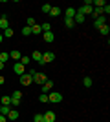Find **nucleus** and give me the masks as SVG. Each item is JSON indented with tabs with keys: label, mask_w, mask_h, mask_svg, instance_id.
Returning a JSON list of instances; mask_svg holds the SVG:
<instances>
[{
	"label": "nucleus",
	"mask_w": 110,
	"mask_h": 122,
	"mask_svg": "<svg viewBox=\"0 0 110 122\" xmlns=\"http://www.w3.org/2000/svg\"><path fill=\"white\" fill-rule=\"evenodd\" d=\"M31 76H33V82H37V84H44V82L48 80V76L44 75V73H35V71H31Z\"/></svg>",
	"instance_id": "1"
},
{
	"label": "nucleus",
	"mask_w": 110,
	"mask_h": 122,
	"mask_svg": "<svg viewBox=\"0 0 110 122\" xmlns=\"http://www.w3.org/2000/svg\"><path fill=\"white\" fill-rule=\"evenodd\" d=\"M20 98H22V93L20 91H13V95H11V107L18 106V104H20Z\"/></svg>",
	"instance_id": "2"
},
{
	"label": "nucleus",
	"mask_w": 110,
	"mask_h": 122,
	"mask_svg": "<svg viewBox=\"0 0 110 122\" xmlns=\"http://www.w3.org/2000/svg\"><path fill=\"white\" fill-rule=\"evenodd\" d=\"M55 60V55H53L52 51H48V53H42V66H46V64H50V62H53Z\"/></svg>",
	"instance_id": "3"
},
{
	"label": "nucleus",
	"mask_w": 110,
	"mask_h": 122,
	"mask_svg": "<svg viewBox=\"0 0 110 122\" xmlns=\"http://www.w3.org/2000/svg\"><path fill=\"white\" fill-rule=\"evenodd\" d=\"M48 102L59 104V102H63V95H61V93H50V95H48Z\"/></svg>",
	"instance_id": "4"
},
{
	"label": "nucleus",
	"mask_w": 110,
	"mask_h": 122,
	"mask_svg": "<svg viewBox=\"0 0 110 122\" xmlns=\"http://www.w3.org/2000/svg\"><path fill=\"white\" fill-rule=\"evenodd\" d=\"M31 82H33L31 73H24V75H20V84H22V86H29Z\"/></svg>",
	"instance_id": "5"
},
{
	"label": "nucleus",
	"mask_w": 110,
	"mask_h": 122,
	"mask_svg": "<svg viewBox=\"0 0 110 122\" xmlns=\"http://www.w3.org/2000/svg\"><path fill=\"white\" fill-rule=\"evenodd\" d=\"M75 11H79V13H83V15H92V11H94V7H92V5H81V7H77Z\"/></svg>",
	"instance_id": "6"
},
{
	"label": "nucleus",
	"mask_w": 110,
	"mask_h": 122,
	"mask_svg": "<svg viewBox=\"0 0 110 122\" xmlns=\"http://www.w3.org/2000/svg\"><path fill=\"white\" fill-rule=\"evenodd\" d=\"M13 71H15V73H17V75H18V76H20V75H24V73H26V67L22 66L20 62H17L15 66H13Z\"/></svg>",
	"instance_id": "7"
},
{
	"label": "nucleus",
	"mask_w": 110,
	"mask_h": 122,
	"mask_svg": "<svg viewBox=\"0 0 110 122\" xmlns=\"http://www.w3.org/2000/svg\"><path fill=\"white\" fill-rule=\"evenodd\" d=\"M42 117H44V122H55V118H57L53 111H46Z\"/></svg>",
	"instance_id": "8"
},
{
	"label": "nucleus",
	"mask_w": 110,
	"mask_h": 122,
	"mask_svg": "<svg viewBox=\"0 0 110 122\" xmlns=\"http://www.w3.org/2000/svg\"><path fill=\"white\" fill-rule=\"evenodd\" d=\"M42 38H44V42H48V44H50V42L55 40V35H53L52 31H46V33H42Z\"/></svg>",
	"instance_id": "9"
},
{
	"label": "nucleus",
	"mask_w": 110,
	"mask_h": 122,
	"mask_svg": "<svg viewBox=\"0 0 110 122\" xmlns=\"http://www.w3.org/2000/svg\"><path fill=\"white\" fill-rule=\"evenodd\" d=\"M9 58H13V60L18 62V60L22 58V53H20L18 49H13V51H9Z\"/></svg>",
	"instance_id": "10"
},
{
	"label": "nucleus",
	"mask_w": 110,
	"mask_h": 122,
	"mask_svg": "<svg viewBox=\"0 0 110 122\" xmlns=\"http://www.w3.org/2000/svg\"><path fill=\"white\" fill-rule=\"evenodd\" d=\"M84 20H86V16H84L83 13H79V11H75V16H73V22H77V24H83Z\"/></svg>",
	"instance_id": "11"
},
{
	"label": "nucleus",
	"mask_w": 110,
	"mask_h": 122,
	"mask_svg": "<svg viewBox=\"0 0 110 122\" xmlns=\"http://www.w3.org/2000/svg\"><path fill=\"white\" fill-rule=\"evenodd\" d=\"M103 24H106V16H105V15L97 16V18L94 20V25H95V27H99V25H103Z\"/></svg>",
	"instance_id": "12"
},
{
	"label": "nucleus",
	"mask_w": 110,
	"mask_h": 122,
	"mask_svg": "<svg viewBox=\"0 0 110 122\" xmlns=\"http://www.w3.org/2000/svg\"><path fill=\"white\" fill-rule=\"evenodd\" d=\"M29 58H31V60H35V62H39V64H41V62H42V53H41V51H33V55L29 56Z\"/></svg>",
	"instance_id": "13"
},
{
	"label": "nucleus",
	"mask_w": 110,
	"mask_h": 122,
	"mask_svg": "<svg viewBox=\"0 0 110 122\" xmlns=\"http://www.w3.org/2000/svg\"><path fill=\"white\" fill-rule=\"evenodd\" d=\"M52 87H53V82H52V80H46L44 84H42V93H48Z\"/></svg>",
	"instance_id": "14"
},
{
	"label": "nucleus",
	"mask_w": 110,
	"mask_h": 122,
	"mask_svg": "<svg viewBox=\"0 0 110 122\" xmlns=\"http://www.w3.org/2000/svg\"><path fill=\"white\" fill-rule=\"evenodd\" d=\"M6 118H9V120H17L18 118V111L17 109H9V113H7V117Z\"/></svg>",
	"instance_id": "15"
},
{
	"label": "nucleus",
	"mask_w": 110,
	"mask_h": 122,
	"mask_svg": "<svg viewBox=\"0 0 110 122\" xmlns=\"http://www.w3.org/2000/svg\"><path fill=\"white\" fill-rule=\"evenodd\" d=\"M0 27H2V29H7V27H9L7 16H0Z\"/></svg>",
	"instance_id": "16"
},
{
	"label": "nucleus",
	"mask_w": 110,
	"mask_h": 122,
	"mask_svg": "<svg viewBox=\"0 0 110 122\" xmlns=\"http://www.w3.org/2000/svg\"><path fill=\"white\" fill-rule=\"evenodd\" d=\"M97 29L101 31V35H108V33H110V27H108V25H106V24L99 25V27H97Z\"/></svg>",
	"instance_id": "17"
},
{
	"label": "nucleus",
	"mask_w": 110,
	"mask_h": 122,
	"mask_svg": "<svg viewBox=\"0 0 110 122\" xmlns=\"http://www.w3.org/2000/svg\"><path fill=\"white\" fill-rule=\"evenodd\" d=\"M9 109H11L9 106H2V104H0V115H4V117H7V113H9Z\"/></svg>",
	"instance_id": "18"
},
{
	"label": "nucleus",
	"mask_w": 110,
	"mask_h": 122,
	"mask_svg": "<svg viewBox=\"0 0 110 122\" xmlns=\"http://www.w3.org/2000/svg\"><path fill=\"white\" fill-rule=\"evenodd\" d=\"M75 16V7H68L66 9V18H73Z\"/></svg>",
	"instance_id": "19"
},
{
	"label": "nucleus",
	"mask_w": 110,
	"mask_h": 122,
	"mask_svg": "<svg viewBox=\"0 0 110 122\" xmlns=\"http://www.w3.org/2000/svg\"><path fill=\"white\" fill-rule=\"evenodd\" d=\"M2 106H9L11 107V97L4 95V97H2Z\"/></svg>",
	"instance_id": "20"
},
{
	"label": "nucleus",
	"mask_w": 110,
	"mask_h": 122,
	"mask_svg": "<svg viewBox=\"0 0 110 122\" xmlns=\"http://www.w3.org/2000/svg\"><path fill=\"white\" fill-rule=\"evenodd\" d=\"M7 60H9V53H6V51H2V53H0V62H4V64H6Z\"/></svg>",
	"instance_id": "21"
},
{
	"label": "nucleus",
	"mask_w": 110,
	"mask_h": 122,
	"mask_svg": "<svg viewBox=\"0 0 110 122\" xmlns=\"http://www.w3.org/2000/svg\"><path fill=\"white\" fill-rule=\"evenodd\" d=\"M50 15H52V16H59V15H61V9H59V7H53V5H52V9H50Z\"/></svg>",
	"instance_id": "22"
},
{
	"label": "nucleus",
	"mask_w": 110,
	"mask_h": 122,
	"mask_svg": "<svg viewBox=\"0 0 110 122\" xmlns=\"http://www.w3.org/2000/svg\"><path fill=\"white\" fill-rule=\"evenodd\" d=\"M31 33H33V35H41V33H42V29H41V25H33V27H31Z\"/></svg>",
	"instance_id": "23"
},
{
	"label": "nucleus",
	"mask_w": 110,
	"mask_h": 122,
	"mask_svg": "<svg viewBox=\"0 0 110 122\" xmlns=\"http://www.w3.org/2000/svg\"><path fill=\"white\" fill-rule=\"evenodd\" d=\"M92 5H95V7H105L106 2H103V0H95V2H92Z\"/></svg>",
	"instance_id": "24"
},
{
	"label": "nucleus",
	"mask_w": 110,
	"mask_h": 122,
	"mask_svg": "<svg viewBox=\"0 0 110 122\" xmlns=\"http://www.w3.org/2000/svg\"><path fill=\"white\" fill-rule=\"evenodd\" d=\"M83 84H84V87H92V78H90V76H84Z\"/></svg>",
	"instance_id": "25"
},
{
	"label": "nucleus",
	"mask_w": 110,
	"mask_h": 122,
	"mask_svg": "<svg viewBox=\"0 0 110 122\" xmlns=\"http://www.w3.org/2000/svg\"><path fill=\"white\" fill-rule=\"evenodd\" d=\"M64 24H66V27H73L75 22H73V18H64Z\"/></svg>",
	"instance_id": "26"
},
{
	"label": "nucleus",
	"mask_w": 110,
	"mask_h": 122,
	"mask_svg": "<svg viewBox=\"0 0 110 122\" xmlns=\"http://www.w3.org/2000/svg\"><path fill=\"white\" fill-rule=\"evenodd\" d=\"M29 62H31V58H29V56H22V58H20V64H22L24 67H26V64H29Z\"/></svg>",
	"instance_id": "27"
},
{
	"label": "nucleus",
	"mask_w": 110,
	"mask_h": 122,
	"mask_svg": "<svg viewBox=\"0 0 110 122\" xmlns=\"http://www.w3.org/2000/svg\"><path fill=\"white\" fill-rule=\"evenodd\" d=\"M41 29H42V33H46V31H52V25L46 22V24H42V25H41Z\"/></svg>",
	"instance_id": "28"
},
{
	"label": "nucleus",
	"mask_w": 110,
	"mask_h": 122,
	"mask_svg": "<svg viewBox=\"0 0 110 122\" xmlns=\"http://www.w3.org/2000/svg\"><path fill=\"white\" fill-rule=\"evenodd\" d=\"M2 35L9 38V36H13V29H11V27H7V29H4V33H2Z\"/></svg>",
	"instance_id": "29"
},
{
	"label": "nucleus",
	"mask_w": 110,
	"mask_h": 122,
	"mask_svg": "<svg viewBox=\"0 0 110 122\" xmlns=\"http://www.w3.org/2000/svg\"><path fill=\"white\" fill-rule=\"evenodd\" d=\"M39 102H42V104H46V102H48V95H46V93H42L41 97H39Z\"/></svg>",
	"instance_id": "30"
},
{
	"label": "nucleus",
	"mask_w": 110,
	"mask_h": 122,
	"mask_svg": "<svg viewBox=\"0 0 110 122\" xmlns=\"http://www.w3.org/2000/svg\"><path fill=\"white\" fill-rule=\"evenodd\" d=\"M22 35H31V27L24 25V27H22Z\"/></svg>",
	"instance_id": "31"
},
{
	"label": "nucleus",
	"mask_w": 110,
	"mask_h": 122,
	"mask_svg": "<svg viewBox=\"0 0 110 122\" xmlns=\"http://www.w3.org/2000/svg\"><path fill=\"white\" fill-rule=\"evenodd\" d=\"M50 9H52V5H50V4H44V5H42V13H50Z\"/></svg>",
	"instance_id": "32"
},
{
	"label": "nucleus",
	"mask_w": 110,
	"mask_h": 122,
	"mask_svg": "<svg viewBox=\"0 0 110 122\" xmlns=\"http://www.w3.org/2000/svg\"><path fill=\"white\" fill-rule=\"evenodd\" d=\"M28 27H33V25H35V18H28Z\"/></svg>",
	"instance_id": "33"
},
{
	"label": "nucleus",
	"mask_w": 110,
	"mask_h": 122,
	"mask_svg": "<svg viewBox=\"0 0 110 122\" xmlns=\"http://www.w3.org/2000/svg\"><path fill=\"white\" fill-rule=\"evenodd\" d=\"M105 13H106V15H108V13H110V5H108V4H106L105 7H103V15H105Z\"/></svg>",
	"instance_id": "34"
},
{
	"label": "nucleus",
	"mask_w": 110,
	"mask_h": 122,
	"mask_svg": "<svg viewBox=\"0 0 110 122\" xmlns=\"http://www.w3.org/2000/svg\"><path fill=\"white\" fill-rule=\"evenodd\" d=\"M0 122H6V117H4V115H0Z\"/></svg>",
	"instance_id": "35"
},
{
	"label": "nucleus",
	"mask_w": 110,
	"mask_h": 122,
	"mask_svg": "<svg viewBox=\"0 0 110 122\" xmlns=\"http://www.w3.org/2000/svg\"><path fill=\"white\" fill-rule=\"evenodd\" d=\"M2 84H4V76L0 75V86H2Z\"/></svg>",
	"instance_id": "36"
},
{
	"label": "nucleus",
	"mask_w": 110,
	"mask_h": 122,
	"mask_svg": "<svg viewBox=\"0 0 110 122\" xmlns=\"http://www.w3.org/2000/svg\"><path fill=\"white\" fill-rule=\"evenodd\" d=\"M2 67H4V62H0V69H2Z\"/></svg>",
	"instance_id": "37"
},
{
	"label": "nucleus",
	"mask_w": 110,
	"mask_h": 122,
	"mask_svg": "<svg viewBox=\"0 0 110 122\" xmlns=\"http://www.w3.org/2000/svg\"><path fill=\"white\" fill-rule=\"evenodd\" d=\"M2 38H4V35H2V33H0V42H2Z\"/></svg>",
	"instance_id": "38"
}]
</instances>
